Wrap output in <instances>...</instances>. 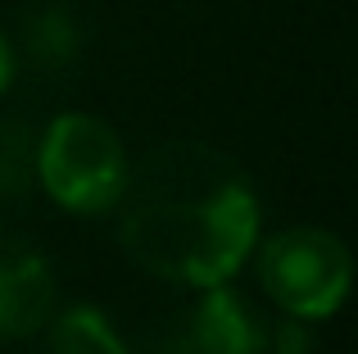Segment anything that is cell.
<instances>
[{
	"mask_svg": "<svg viewBox=\"0 0 358 354\" xmlns=\"http://www.w3.org/2000/svg\"><path fill=\"white\" fill-rule=\"evenodd\" d=\"M122 246L164 282L218 286L245 264L259 232V200L241 164L200 141H168L127 169Z\"/></svg>",
	"mask_w": 358,
	"mask_h": 354,
	"instance_id": "obj_1",
	"label": "cell"
},
{
	"mask_svg": "<svg viewBox=\"0 0 358 354\" xmlns=\"http://www.w3.org/2000/svg\"><path fill=\"white\" fill-rule=\"evenodd\" d=\"M127 150L96 114H59L36 141V182L73 213H105L127 186Z\"/></svg>",
	"mask_w": 358,
	"mask_h": 354,
	"instance_id": "obj_2",
	"label": "cell"
},
{
	"mask_svg": "<svg viewBox=\"0 0 358 354\" xmlns=\"http://www.w3.org/2000/svg\"><path fill=\"white\" fill-rule=\"evenodd\" d=\"M350 250L322 227H290L259 255V282L290 318H327L350 295Z\"/></svg>",
	"mask_w": 358,
	"mask_h": 354,
	"instance_id": "obj_3",
	"label": "cell"
},
{
	"mask_svg": "<svg viewBox=\"0 0 358 354\" xmlns=\"http://www.w3.org/2000/svg\"><path fill=\"white\" fill-rule=\"evenodd\" d=\"M55 309V273L32 246L0 236V341L32 337Z\"/></svg>",
	"mask_w": 358,
	"mask_h": 354,
	"instance_id": "obj_4",
	"label": "cell"
},
{
	"mask_svg": "<svg viewBox=\"0 0 358 354\" xmlns=\"http://www.w3.org/2000/svg\"><path fill=\"white\" fill-rule=\"evenodd\" d=\"M182 354H268V327L241 291L204 286V300L186 318Z\"/></svg>",
	"mask_w": 358,
	"mask_h": 354,
	"instance_id": "obj_5",
	"label": "cell"
},
{
	"mask_svg": "<svg viewBox=\"0 0 358 354\" xmlns=\"http://www.w3.org/2000/svg\"><path fill=\"white\" fill-rule=\"evenodd\" d=\"M50 354H127V346L96 309H69L50 327Z\"/></svg>",
	"mask_w": 358,
	"mask_h": 354,
	"instance_id": "obj_6",
	"label": "cell"
},
{
	"mask_svg": "<svg viewBox=\"0 0 358 354\" xmlns=\"http://www.w3.org/2000/svg\"><path fill=\"white\" fill-rule=\"evenodd\" d=\"M78 45H82V36H78V23H73L69 9L50 5V9L27 18V55H32L36 64L59 69V64H69L73 55H78Z\"/></svg>",
	"mask_w": 358,
	"mask_h": 354,
	"instance_id": "obj_7",
	"label": "cell"
},
{
	"mask_svg": "<svg viewBox=\"0 0 358 354\" xmlns=\"http://www.w3.org/2000/svg\"><path fill=\"white\" fill-rule=\"evenodd\" d=\"M36 182V141L23 123H0V200L23 195Z\"/></svg>",
	"mask_w": 358,
	"mask_h": 354,
	"instance_id": "obj_8",
	"label": "cell"
},
{
	"mask_svg": "<svg viewBox=\"0 0 358 354\" xmlns=\"http://www.w3.org/2000/svg\"><path fill=\"white\" fill-rule=\"evenodd\" d=\"M268 350H272V354H308V332L299 327L295 318H286V323L277 327V337L268 341Z\"/></svg>",
	"mask_w": 358,
	"mask_h": 354,
	"instance_id": "obj_9",
	"label": "cell"
},
{
	"mask_svg": "<svg viewBox=\"0 0 358 354\" xmlns=\"http://www.w3.org/2000/svg\"><path fill=\"white\" fill-rule=\"evenodd\" d=\"M9 78H14V50H9V41L0 36V91L9 87Z\"/></svg>",
	"mask_w": 358,
	"mask_h": 354,
	"instance_id": "obj_10",
	"label": "cell"
}]
</instances>
